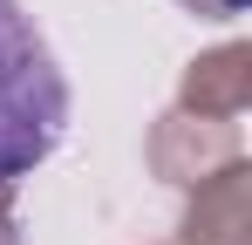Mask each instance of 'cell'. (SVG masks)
<instances>
[{
    "mask_svg": "<svg viewBox=\"0 0 252 245\" xmlns=\"http://www.w3.org/2000/svg\"><path fill=\"white\" fill-rule=\"evenodd\" d=\"M177 109L184 116H211V122H239L252 109V48L246 41H218L198 61H184Z\"/></svg>",
    "mask_w": 252,
    "mask_h": 245,
    "instance_id": "cell-4",
    "label": "cell"
},
{
    "mask_svg": "<svg viewBox=\"0 0 252 245\" xmlns=\"http://www.w3.org/2000/svg\"><path fill=\"white\" fill-rule=\"evenodd\" d=\"M0 245H21V218H14V184H0Z\"/></svg>",
    "mask_w": 252,
    "mask_h": 245,
    "instance_id": "cell-6",
    "label": "cell"
},
{
    "mask_svg": "<svg viewBox=\"0 0 252 245\" xmlns=\"http://www.w3.org/2000/svg\"><path fill=\"white\" fill-rule=\"evenodd\" d=\"M68 75L21 0H0V184H21L68 136Z\"/></svg>",
    "mask_w": 252,
    "mask_h": 245,
    "instance_id": "cell-1",
    "label": "cell"
},
{
    "mask_svg": "<svg viewBox=\"0 0 252 245\" xmlns=\"http://www.w3.org/2000/svg\"><path fill=\"white\" fill-rule=\"evenodd\" d=\"M143 157H150V170H157L164 184L191 191V184L218 177L225 163H246V136H239V122H211V116L164 109V116L150 122V136H143Z\"/></svg>",
    "mask_w": 252,
    "mask_h": 245,
    "instance_id": "cell-2",
    "label": "cell"
},
{
    "mask_svg": "<svg viewBox=\"0 0 252 245\" xmlns=\"http://www.w3.org/2000/svg\"><path fill=\"white\" fill-rule=\"evenodd\" d=\"M184 14H198V21H239L246 14V0H177Z\"/></svg>",
    "mask_w": 252,
    "mask_h": 245,
    "instance_id": "cell-5",
    "label": "cell"
},
{
    "mask_svg": "<svg viewBox=\"0 0 252 245\" xmlns=\"http://www.w3.org/2000/svg\"><path fill=\"white\" fill-rule=\"evenodd\" d=\"M177 245H252V163H225L184 191Z\"/></svg>",
    "mask_w": 252,
    "mask_h": 245,
    "instance_id": "cell-3",
    "label": "cell"
}]
</instances>
